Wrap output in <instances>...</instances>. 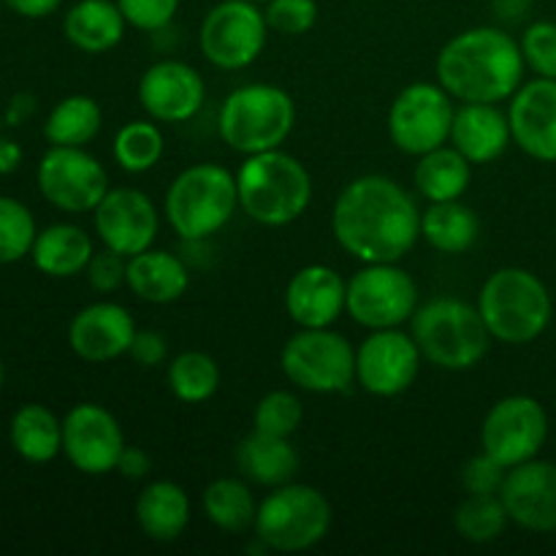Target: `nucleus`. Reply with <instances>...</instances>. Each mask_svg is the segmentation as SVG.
<instances>
[{
	"mask_svg": "<svg viewBox=\"0 0 556 556\" xmlns=\"http://www.w3.org/2000/svg\"><path fill=\"white\" fill-rule=\"evenodd\" d=\"M514 141L508 112L500 103H459L451 125L448 144L456 147L472 166H486L505 155Z\"/></svg>",
	"mask_w": 556,
	"mask_h": 556,
	"instance_id": "nucleus-23",
	"label": "nucleus"
},
{
	"mask_svg": "<svg viewBox=\"0 0 556 556\" xmlns=\"http://www.w3.org/2000/svg\"><path fill=\"white\" fill-rule=\"evenodd\" d=\"M253 3H258V5H264V3H269V0H253Z\"/></svg>",
	"mask_w": 556,
	"mask_h": 556,
	"instance_id": "nucleus-49",
	"label": "nucleus"
},
{
	"mask_svg": "<svg viewBox=\"0 0 556 556\" xmlns=\"http://www.w3.org/2000/svg\"><path fill=\"white\" fill-rule=\"evenodd\" d=\"M318 0H269L264 16L269 30L280 36H304L318 22Z\"/></svg>",
	"mask_w": 556,
	"mask_h": 556,
	"instance_id": "nucleus-40",
	"label": "nucleus"
},
{
	"mask_svg": "<svg viewBox=\"0 0 556 556\" xmlns=\"http://www.w3.org/2000/svg\"><path fill=\"white\" fill-rule=\"evenodd\" d=\"M103 125V109L90 96H68L52 106L43 123L49 147H87Z\"/></svg>",
	"mask_w": 556,
	"mask_h": 556,
	"instance_id": "nucleus-33",
	"label": "nucleus"
},
{
	"mask_svg": "<svg viewBox=\"0 0 556 556\" xmlns=\"http://www.w3.org/2000/svg\"><path fill=\"white\" fill-rule=\"evenodd\" d=\"M136 96L155 123H188L204 106L206 85L193 65L168 58L141 74Z\"/></svg>",
	"mask_w": 556,
	"mask_h": 556,
	"instance_id": "nucleus-18",
	"label": "nucleus"
},
{
	"mask_svg": "<svg viewBox=\"0 0 556 556\" xmlns=\"http://www.w3.org/2000/svg\"><path fill=\"white\" fill-rule=\"evenodd\" d=\"M123 11L117 0H76L63 16V36L85 54L112 52L125 36Z\"/></svg>",
	"mask_w": 556,
	"mask_h": 556,
	"instance_id": "nucleus-27",
	"label": "nucleus"
},
{
	"mask_svg": "<svg viewBox=\"0 0 556 556\" xmlns=\"http://www.w3.org/2000/svg\"><path fill=\"white\" fill-rule=\"evenodd\" d=\"M125 286L147 304H172L190 288V269L179 255L150 248L128 258Z\"/></svg>",
	"mask_w": 556,
	"mask_h": 556,
	"instance_id": "nucleus-25",
	"label": "nucleus"
},
{
	"mask_svg": "<svg viewBox=\"0 0 556 556\" xmlns=\"http://www.w3.org/2000/svg\"><path fill=\"white\" fill-rule=\"evenodd\" d=\"M3 9H5V3H3V0H0V14H3Z\"/></svg>",
	"mask_w": 556,
	"mask_h": 556,
	"instance_id": "nucleus-50",
	"label": "nucleus"
},
{
	"mask_svg": "<svg viewBox=\"0 0 556 556\" xmlns=\"http://www.w3.org/2000/svg\"><path fill=\"white\" fill-rule=\"evenodd\" d=\"M548 438V413L535 396L514 394L494 402L481 424V451L505 470L538 459Z\"/></svg>",
	"mask_w": 556,
	"mask_h": 556,
	"instance_id": "nucleus-14",
	"label": "nucleus"
},
{
	"mask_svg": "<svg viewBox=\"0 0 556 556\" xmlns=\"http://www.w3.org/2000/svg\"><path fill=\"white\" fill-rule=\"evenodd\" d=\"M239 210L237 174L220 163H195L179 172L163 199L168 226L185 242H206Z\"/></svg>",
	"mask_w": 556,
	"mask_h": 556,
	"instance_id": "nucleus-5",
	"label": "nucleus"
},
{
	"mask_svg": "<svg viewBox=\"0 0 556 556\" xmlns=\"http://www.w3.org/2000/svg\"><path fill=\"white\" fill-rule=\"evenodd\" d=\"M421 362L416 340L402 331V326L369 331L367 340L356 348V383L367 394L391 400L416 383Z\"/></svg>",
	"mask_w": 556,
	"mask_h": 556,
	"instance_id": "nucleus-16",
	"label": "nucleus"
},
{
	"mask_svg": "<svg viewBox=\"0 0 556 556\" xmlns=\"http://www.w3.org/2000/svg\"><path fill=\"white\" fill-rule=\"evenodd\" d=\"M331 530V505L315 486L282 483L258 503L255 538L266 552L299 554L318 546Z\"/></svg>",
	"mask_w": 556,
	"mask_h": 556,
	"instance_id": "nucleus-8",
	"label": "nucleus"
},
{
	"mask_svg": "<svg viewBox=\"0 0 556 556\" xmlns=\"http://www.w3.org/2000/svg\"><path fill=\"white\" fill-rule=\"evenodd\" d=\"M296 125V103L277 85L255 81L226 96L217 114V134L239 155L280 150Z\"/></svg>",
	"mask_w": 556,
	"mask_h": 556,
	"instance_id": "nucleus-7",
	"label": "nucleus"
},
{
	"mask_svg": "<svg viewBox=\"0 0 556 556\" xmlns=\"http://www.w3.org/2000/svg\"><path fill=\"white\" fill-rule=\"evenodd\" d=\"M128 356L144 369L161 367V364L168 362L166 334H163V331H155V329H139L136 331L134 342H130Z\"/></svg>",
	"mask_w": 556,
	"mask_h": 556,
	"instance_id": "nucleus-44",
	"label": "nucleus"
},
{
	"mask_svg": "<svg viewBox=\"0 0 556 556\" xmlns=\"http://www.w3.org/2000/svg\"><path fill=\"white\" fill-rule=\"evenodd\" d=\"M508 470L500 465L497 459L481 451V454L470 456L462 467V486L467 494H500Z\"/></svg>",
	"mask_w": 556,
	"mask_h": 556,
	"instance_id": "nucleus-42",
	"label": "nucleus"
},
{
	"mask_svg": "<svg viewBox=\"0 0 556 556\" xmlns=\"http://www.w3.org/2000/svg\"><path fill=\"white\" fill-rule=\"evenodd\" d=\"M416 309L418 286L400 264H364L348 280L345 313L364 329H400Z\"/></svg>",
	"mask_w": 556,
	"mask_h": 556,
	"instance_id": "nucleus-11",
	"label": "nucleus"
},
{
	"mask_svg": "<svg viewBox=\"0 0 556 556\" xmlns=\"http://www.w3.org/2000/svg\"><path fill=\"white\" fill-rule=\"evenodd\" d=\"M43 201L65 215L92 212L109 190L103 163L85 147H49L36 172Z\"/></svg>",
	"mask_w": 556,
	"mask_h": 556,
	"instance_id": "nucleus-13",
	"label": "nucleus"
},
{
	"mask_svg": "<svg viewBox=\"0 0 556 556\" xmlns=\"http://www.w3.org/2000/svg\"><path fill=\"white\" fill-rule=\"evenodd\" d=\"M163 150H166L163 130L150 119L125 123L112 141L114 163L128 174H147L150 168H155L161 163Z\"/></svg>",
	"mask_w": 556,
	"mask_h": 556,
	"instance_id": "nucleus-36",
	"label": "nucleus"
},
{
	"mask_svg": "<svg viewBox=\"0 0 556 556\" xmlns=\"http://www.w3.org/2000/svg\"><path fill=\"white\" fill-rule=\"evenodd\" d=\"M22 157H25V152H22L20 141L14 139H0V177H9V174H14L16 168L22 166Z\"/></svg>",
	"mask_w": 556,
	"mask_h": 556,
	"instance_id": "nucleus-47",
	"label": "nucleus"
},
{
	"mask_svg": "<svg viewBox=\"0 0 556 556\" xmlns=\"http://www.w3.org/2000/svg\"><path fill=\"white\" fill-rule=\"evenodd\" d=\"M125 22L136 30L157 33L174 22L179 11V0H117Z\"/></svg>",
	"mask_w": 556,
	"mask_h": 556,
	"instance_id": "nucleus-41",
	"label": "nucleus"
},
{
	"mask_svg": "<svg viewBox=\"0 0 556 556\" xmlns=\"http://www.w3.org/2000/svg\"><path fill=\"white\" fill-rule=\"evenodd\" d=\"M525 54L519 41L500 27H470L440 49L434 74L459 103L510 101L525 85Z\"/></svg>",
	"mask_w": 556,
	"mask_h": 556,
	"instance_id": "nucleus-2",
	"label": "nucleus"
},
{
	"mask_svg": "<svg viewBox=\"0 0 556 556\" xmlns=\"http://www.w3.org/2000/svg\"><path fill=\"white\" fill-rule=\"evenodd\" d=\"M331 231L362 264H400L421 239V212L396 179L364 174L337 195Z\"/></svg>",
	"mask_w": 556,
	"mask_h": 556,
	"instance_id": "nucleus-1",
	"label": "nucleus"
},
{
	"mask_svg": "<svg viewBox=\"0 0 556 556\" xmlns=\"http://www.w3.org/2000/svg\"><path fill=\"white\" fill-rule=\"evenodd\" d=\"M125 434L117 418L96 402H79L63 418V456L81 476L117 472Z\"/></svg>",
	"mask_w": 556,
	"mask_h": 556,
	"instance_id": "nucleus-15",
	"label": "nucleus"
},
{
	"mask_svg": "<svg viewBox=\"0 0 556 556\" xmlns=\"http://www.w3.org/2000/svg\"><path fill=\"white\" fill-rule=\"evenodd\" d=\"M348 282L326 264L302 266L288 280L286 313L299 329H329L345 315Z\"/></svg>",
	"mask_w": 556,
	"mask_h": 556,
	"instance_id": "nucleus-22",
	"label": "nucleus"
},
{
	"mask_svg": "<svg viewBox=\"0 0 556 556\" xmlns=\"http://www.w3.org/2000/svg\"><path fill=\"white\" fill-rule=\"evenodd\" d=\"M201 508H204L206 521L217 530L242 535L255 527L258 500L244 478H217L201 494Z\"/></svg>",
	"mask_w": 556,
	"mask_h": 556,
	"instance_id": "nucleus-32",
	"label": "nucleus"
},
{
	"mask_svg": "<svg viewBox=\"0 0 556 556\" xmlns=\"http://www.w3.org/2000/svg\"><path fill=\"white\" fill-rule=\"evenodd\" d=\"M527 68L543 79H556V22H532L519 41Z\"/></svg>",
	"mask_w": 556,
	"mask_h": 556,
	"instance_id": "nucleus-39",
	"label": "nucleus"
},
{
	"mask_svg": "<svg viewBox=\"0 0 556 556\" xmlns=\"http://www.w3.org/2000/svg\"><path fill=\"white\" fill-rule=\"evenodd\" d=\"M125 271H128V258L114 253V250L103 248L101 253H92L85 275L87 280H90L92 291L114 293L125 282Z\"/></svg>",
	"mask_w": 556,
	"mask_h": 556,
	"instance_id": "nucleus-43",
	"label": "nucleus"
},
{
	"mask_svg": "<svg viewBox=\"0 0 556 556\" xmlns=\"http://www.w3.org/2000/svg\"><path fill=\"white\" fill-rule=\"evenodd\" d=\"M136 320L123 304L92 302L71 318L68 345L87 364H109L128 356L136 337Z\"/></svg>",
	"mask_w": 556,
	"mask_h": 556,
	"instance_id": "nucleus-19",
	"label": "nucleus"
},
{
	"mask_svg": "<svg viewBox=\"0 0 556 556\" xmlns=\"http://www.w3.org/2000/svg\"><path fill=\"white\" fill-rule=\"evenodd\" d=\"M269 25L253 0H220L206 11L199 30L201 54L220 71H242L266 49Z\"/></svg>",
	"mask_w": 556,
	"mask_h": 556,
	"instance_id": "nucleus-12",
	"label": "nucleus"
},
{
	"mask_svg": "<svg viewBox=\"0 0 556 556\" xmlns=\"http://www.w3.org/2000/svg\"><path fill=\"white\" fill-rule=\"evenodd\" d=\"M239 210L261 226L280 228L307 212L313 177L296 155L282 150L248 155L237 172Z\"/></svg>",
	"mask_w": 556,
	"mask_h": 556,
	"instance_id": "nucleus-3",
	"label": "nucleus"
},
{
	"mask_svg": "<svg viewBox=\"0 0 556 556\" xmlns=\"http://www.w3.org/2000/svg\"><path fill=\"white\" fill-rule=\"evenodd\" d=\"M233 462L244 481H250L253 486L277 489L282 483H291L296 476L299 451L293 448L291 438L253 429L237 443Z\"/></svg>",
	"mask_w": 556,
	"mask_h": 556,
	"instance_id": "nucleus-24",
	"label": "nucleus"
},
{
	"mask_svg": "<svg viewBox=\"0 0 556 556\" xmlns=\"http://www.w3.org/2000/svg\"><path fill=\"white\" fill-rule=\"evenodd\" d=\"M280 369L307 394H342L356 383V351L329 329H299L280 351Z\"/></svg>",
	"mask_w": 556,
	"mask_h": 556,
	"instance_id": "nucleus-9",
	"label": "nucleus"
},
{
	"mask_svg": "<svg viewBox=\"0 0 556 556\" xmlns=\"http://www.w3.org/2000/svg\"><path fill=\"white\" fill-rule=\"evenodd\" d=\"M478 313L492 340L503 345H530L552 324L554 302L541 277L521 266H505L492 271L481 286Z\"/></svg>",
	"mask_w": 556,
	"mask_h": 556,
	"instance_id": "nucleus-4",
	"label": "nucleus"
},
{
	"mask_svg": "<svg viewBox=\"0 0 556 556\" xmlns=\"http://www.w3.org/2000/svg\"><path fill=\"white\" fill-rule=\"evenodd\" d=\"M152 459L144 448H136V445H125L123 454H119L117 472L128 481H141V478L150 476Z\"/></svg>",
	"mask_w": 556,
	"mask_h": 556,
	"instance_id": "nucleus-45",
	"label": "nucleus"
},
{
	"mask_svg": "<svg viewBox=\"0 0 556 556\" xmlns=\"http://www.w3.org/2000/svg\"><path fill=\"white\" fill-rule=\"evenodd\" d=\"M136 525L155 543H174L190 525V497L179 483L152 481L136 497Z\"/></svg>",
	"mask_w": 556,
	"mask_h": 556,
	"instance_id": "nucleus-26",
	"label": "nucleus"
},
{
	"mask_svg": "<svg viewBox=\"0 0 556 556\" xmlns=\"http://www.w3.org/2000/svg\"><path fill=\"white\" fill-rule=\"evenodd\" d=\"M92 223L103 248L130 258L152 248L161 228V215L150 195L141 190L109 188L101 204L92 210Z\"/></svg>",
	"mask_w": 556,
	"mask_h": 556,
	"instance_id": "nucleus-17",
	"label": "nucleus"
},
{
	"mask_svg": "<svg viewBox=\"0 0 556 556\" xmlns=\"http://www.w3.org/2000/svg\"><path fill=\"white\" fill-rule=\"evenodd\" d=\"M505 510L521 530L548 535L556 532V465L554 462L530 459L510 467L503 483Z\"/></svg>",
	"mask_w": 556,
	"mask_h": 556,
	"instance_id": "nucleus-20",
	"label": "nucleus"
},
{
	"mask_svg": "<svg viewBox=\"0 0 556 556\" xmlns=\"http://www.w3.org/2000/svg\"><path fill=\"white\" fill-rule=\"evenodd\" d=\"M514 144L541 163H556V79L525 81L508 103Z\"/></svg>",
	"mask_w": 556,
	"mask_h": 556,
	"instance_id": "nucleus-21",
	"label": "nucleus"
},
{
	"mask_svg": "<svg viewBox=\"0 0 556 556\" xmlns=\"http://www.w3.org/2000/svg\"><path fill=\"white\" fill-rule=\"evenodd\" d=\"M166 380L172 394L185 405L210 402L220 389V367L204 351H185L168 362Z\"/></svg>",
	"mask_w": 556,
	"mask_h": 556,
	"instance_id": "nucleus-34",
	"label": "nucleus"
},
{
	"mask_svg": "<svg viewBox=\"0 0 556 556\" xmlns=\"http://www.w3.org/2000/svg\"><path fill=\"white\" fill-rule=\"evenodd\" d=\"M410 334L421 356L448 372L478 367L492 345L478 304L456 296H438L418 307L410 318Z\"/></svg>",
	"mask_w": 556,
	"mask_h": 556,
	"instance_id": "nucleus-6",
	"label": "nucleus"
},
{
	"mask_svg": "<svg viewBox=\"0 0 556 556\" xmlns=\"http://www.w3.org/2000/svg\"><path fill=\"white\" fill-rule=\"evenodd\" d=\"M3 383H5V364L3 358H0V389H3Z\"/></svg>",
	"mask_w": 556,
	"mask_h": 556,
	"instance_id": "nucleus-48",
	"label": "nucleus"
},
{
	"mask_svg": "<svg viewBox=\"0 0 556 556\" xmlns=\"http://www.w3.org/2000/svg\"><path fill=\"white\" fill-rule=\"evenodd\" d=\"M304 421V405L293 391L277 389L269 391L264 400L255 405L253 413V429L269 434H280V438H291Z\"/></svg>",
	"mask_w": 556,
	"mask_h": 556,
	"instance_id": "nucleus-38",
	"label": "nucleus"
},
{
	"mask_svg": "<svg viewBox=\"0 0 556 556\" xmlns=\"http://www.w3.org/2000/svg\"><path fill=\"white\" fill-rule=\"evenodd\" d=\"M508 525L510 516L500 494H467L454 510V530L459 532L462 541L476 546L503 538Z\"/></svg>",
	"mask_w": 556,
	"mask_h": 556,
	"instance_id": "nucleus-35",
	"label": "nucleus"
},
{
	"mask_svg": "<svg viewBox=\"0 0 556 556\" xmlns=\"http://www.w3.org/2000/svg\"><path fill=\"white\" fill-rule=\"evenodd\" d=\"M454 98L440 81H413L402 87L389 109V139L400 152L421 157L448 144L454 125Z\"/></svg>",
	"mask_w": 556,
	"mask_h": 556,
	"instance_id": "nucleus-10",
	"label": "nucleus"
},
{
	"mask_svg": "<svg viewBox=\"0 0 556 556\" xmlns=\"http://www.w3.org/2000/svg\"><path fill=\"white\" fill-rule=\"evenodd\" d=\"M413 182H416L418 193L429 204H434V201H456L470 188L472 163L456 147L443 144L418 157Z\"/></svg>",
	"mask_w": 556,
	"mask_h": 556,
	"instance_id": "nucleus-31",
	"label": "nucleus"
},
{
	"mask_svg": "<svg viewBox=\"0 0 556 556\" xmlns=\"http://www.w3.org/2000/svg\"><path fill=\"white\" fill-rule=\"evenodd\" d=\"M3 3L22 20H47L63 5V0H3Z\"/></svg>",
	"mask_w": 556,
	"mask_h": 556,
	"instance_id": "nucleus-46",
	"label": "nucleus"
},
{
	"mask_svg": "<svg viewBox=\"0 0 556 556\" xmlns=\"http://www.w3.org/2000/svg\"><path fill=\"white\" fill-rule=\"evenodd\" d=\"M481 220L462 199L434 201L421 212V239L443 255H462L478 242Z\"/></svg>",
	"mask_w": 556,
	"mask_h": 556,
	"instance_id": "nucleus-30",
	"label": "nucleus"
},
{
	"mask_svg": "<svg viewBox=\"0 0 556 556\" xmlns=\"http://www.w3.org/2000/svg\"><path fill=\"white\" fill-rule=\"evenodd\" d=\"M92 253L96 248L85 228L74 226V223H52L38 231L30 261L41 275L52 277V280H68L87 269Z\"/></svg>",
	"mask_w": 556,
	"mask_h": 556,
	"instance_id": "nucleus-28",
	"label": "nucleus"
},
{
	"mask_svg": "<svg viewBox=\"0 0 556 556\" xmlns=\"http://www.w3.org/2000/svg\"><path fill=\"white\" fill-rule=\"evenodd\" d=\"M36 237L38 226L33 212L20 199L0 195V266L27 258Z\"/></svg>",
	"mask_w": 556,
	"mask_h": 556,
	"instance_id": "nucleus-37",
	"label": "nucleus"
},
{
	"mask_svg": "<svg viewBox=\"0 0 556 556\" xmlns=\"http://www.w3.org/2000/svg\"><path fill=\"white\" fill-rule=\"evenodd\" d=\"M11 448L27 465H49L63 454V421L47 405H22L9 424Z\"/></svg>",
	"mask_w": 556,
	"mask_h": 556,
	"instance_id": "nucleus-29",
	"label": "nucleus"
}]
</instances>
